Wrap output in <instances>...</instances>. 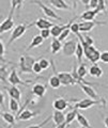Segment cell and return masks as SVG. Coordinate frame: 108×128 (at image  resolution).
Instances as JSON below:
<instances>
[{
    "label": "cell",
    "mask_w": 108,
    "mask_h": 128,
    "mask_svg": "<svg viewBox=\"0 0 108 128\" xmlns=\"http://www.w3.org/2000/svg\"><path fill=\"white\" fill-rule=\"evenodd\" d=\"M77 38H78V40L80 41V43L82 44V46H83V51H85L86 59L89 60V61L92 62V63H96L97 61H99V59H101V52H99L96 48H95L93 45L88 44L80 33L77 35Z\"/></svg>",
    "instance_id": "1"
},
{
    "label": "cell",
    "mask_w": 108,
    "mask_h": 128,
    "mask_svg": "<svg viewBox=\"0 0 108 128\" xmlns=\"http://www.w3.org/2000/svg\"><path fill=\"white\" fill-rule=\"evenodd\" d=\"M93 106H102V107H106V99L102 98V99H93V98H83V99H78L76 104H74L73 108H76L78 110H86L89 108L93 107Z\"/></svg>",
    "instance_id": "2"
},
{
    "label": "cell",
    "mask_w": 108,
    "mask_h": 128,
    "mask_svg": "<svg viewBox=\"0 0 108 128\" xmlns=\"http://www.w3.org/2000/svg\"><path fill=\"white\" fill-rule=\"evenodd\" d=\"M28 27H30V25H27V24H19V25H17L16 27H14V29H13V31H12V33L10 35L9 41H8L7 46H10L11 44H13L16 40L21 38L23 35L26 33Z\"/></svg>",
    "instance_id": "3"
},
{
    "label": "cell",
    "mask_w": 108,
    "mask_h": 128,
    "mask_svg": "<svg viewBox=\"0 0 108 128\" xmlns=\"http://www.w3.org/2000/svg\"><path fill=\"white\" fill-rule=\"evenodd\" d=\"M53 63V70L56 72V68H55V65H54V61H51ZM58 75V77L60 78V81H61L62 86H73V84H76L77 81L76 79L73 77V75L71 73H66V72H56Z\"/></svg>",
    "instance_id": "4"
},
{
    "label": "cell",
    "mask_w": 108,
    "mask_h": 128,
    "mask_svg": "<svg viewBox=\"0 0 108 128\" xmlns=\"http://www.w3.org/2000/svg\"><path fill=\"white\" fill-rule=\"evenodd\" d=\"M102 25H108V22H97V20H85L79 24V30H80V33H87V32L92 31L95 27Z\"/></svg>",
    "instance_id": "5"
},
{
    "label": "cell",
    "mask_w": 108,
    "mask_h": 128,
    "mask_svg": "<svg viewBox=\"0 0 108 128\" xmlns=\"http://www.w3.org/2000/svg\"><path fill=\"white\" fill-rule=\"evenodd\" d=\"M30 4H37V6H39L42 9L43 13L45 14V16H47V17L53 18V19H58V20H62V18L60 17V16H58L57 13H55L54 10H51L50 8H48V6H46L42 1H40V0H32V1H30Z\"/></svg>",
    "instance_id": "6"
},
{
    "label": "cell",
    "mask_w": 108,
    "mask_h": 128,
    "mask_svg": "<svg viewBox=\"0 0 108 128\" xmlns=\"http://www.w3.org/2000/svg\"><path fill=\"white\" fill-rule=\"evenodd\" d=\"M77 41L76 40H71L63 44L62 46V54L65 57H72L73 54H75L76 48H77Z\"/></svg>",
    "instance_id": "7"
},
{
    "label": "cell",
    "mask_w": 108,
    "mask_h": 128,
    "mask_svg": "<svg viewBox=\"0 0 108 128\" xmlns=\"http://www.w3.org/2000/svg\"><path fill=\"white\" fill-rule=\"evenodd\" d=\"M13 14H14V10L10 11L9 13V16L1 22V25H0V33L3 34L5 32H8L12 30L14 28V20H13Z\"/></svg>",
    "instance_id": "8"
},
{
    "label": "cell",
    "mask_w": 108,
    "mask_h": 128,
    "mask_svg": "<svg viewBox=\"0 0 108 128\" xmlns=\"http://www.w3.org/2000/svg\"><path fill=\"white\" fill-rule=\"evenodd\" d=\"M8 81L11 83V86H27L28 83L31 82L30 80H26V81L22 80L21 78H19V76L17 74V70L15 68L11 70L9 77H8Z\"/></svg>",
    "instance_id": "9"
},
{
    "label": "cell",
    "mask_w": 108,
    "mask_h": 128,
    "mask_svg": "<svg viewBox=\"0 0 108 128\" xmlns=\"http://www.w3.org/2000/svg\"><path fill=\"white\" fill-rule=\"evenodd\" d=\"M77 84L80 86V89L82 90V92L85 93L88 97L93 98V99H102V97H99V95L95 92V90L92 88V84H88V83H83L81 81L77 82Z\"/></svg>",
    "instance_id": "10"
},
{
    "label": "cell",
    "mask_w": 108,
    "mask_h": 128,
    "mask_svg": "<svg viewBox=\"0 0 108 128\" xmlns=\"http://www.w3.org/2000/svg\"><path fill=\"white\" fill-rule=\"evenodd\" d=\"M32 26H35L38 29L42 30V29H50L54 26V24L46 18H38L33 24H30V27Z\"/></svg>",
    "instance_id": "11"
},
{
    "label": "cell",
    "mask_w": 108,
    "mask_h": 128,
    "mask_svg": "<svg viewBox=\"0 0 108 128\" xmlns=\"http://www.w3.org/2000/svg\"><path fill=\"white\" fill-rule=\"evenodd\" d=\"M53 107H54L55 110L63 111V110H65L69 107H72V106L69 104V100H66V99L62 98V97H59V98H57V99H55V100H54Z\"/></svg>",
    "instance_id": "12"
},
{
    "label": "cell",
    "mask_w": 108,
    "mask_h": 128,
    "mask_svg": "<svg viewBox=\"0 0 108 128\" xmlns=\"http://www.w3.org/2000/svg\"><path fill=\"white\" fill-rule=\"evenodd\" d=\"M46 91H47L46 90V86L42 84V83H35V84H33V86L31 88V92H32V94L35 95L37 97H40V98L44 97Z\"/></svg>",
    "instance_id": "13"
},
{
    "label": "cell",
    "mask_w": 108,
    "mask_h": 128,
    "mask_svg": "<svg viewBox=\"0 0 108 128\" xmlns=\"http://www.w3.org/2000/svg\"><path fill=\"white\" fill-rule=\"evenodd\" d=\"M77 112H78V109H76V108H74L73 110H71L69 111L67 113L65 114V122L61 124L60 126H58L59 128H64L66 126H69L70 124L74 121V120L76 118V116H77Z\"/></svg>",
    "instance_id": "14"
},
{
    "label": "cell",
    "mask_w": 108,
    "mask_h": 128,
    "mask_svg": "<svg viewBox=\"0 0 108 128\" xmlns=\"http://www.w3.org/2000/svg\"><path fill=\"white\" fill-rule=\"evenodd\" d=\"M37 115H38L37 112H32L31 110L25 109V110H23L22 112H19V113H18L17 120H18V121H29V120L35 118Z\"/></svg>",
    "instance_id": "15"
},
{
    "label": "cell",
    "mask_w": 108,
    "mask_h": 128,
    "mask_svg": "<svg viewBox=\"0 0 108 128\" xmlns=\"http://www.w3.org/2000/svg\"><path fill=\"white\" fill-rule=\"evenodd\" d=\"M51 118H53L54 123L56 124V126L58 127L65 122V114L60 110H55L53 115H51Z\"/></svg>",
    "instance_id": "16"
},
{
    "label": "cell",
    "mask_w": 108,
    "mask_h": 128,
    "mask_svg": "<svg viewBox=\"0 0 108 128\" xmlns=\"http://www.w3.org/2000/svg\"><path fill=\"white\" fill-rule=\"evenodd\" d=\"M44 40H45V38H44L41 34L34 35V36L32 38V40H31L30 44H29V45H28V47L26 48V50H27V51H29V50L33 49V48H35V47L41 46L42 44H43V42H44Z\"/></svg>",
    "instance_id": "17"
},
{
    "label": "cell",
    "mask_w": 108,
    "mask_h": 128,
    "mask_svg": "<svg viewBox=\"0 0 108 128\" xmlns=\"http://www.w3.org/2000/svg\"><path fill=\"white\" fill-rule=\"evenodd\" d=\"M99 13V12L95 9V10H87L85 11L83 13L79 16V18L82 19V20H95V17H96V15Z\"/></svg>",
    "instance_id": "18"
},
{
    "label": "cell",
    "mask_w": 108,
    "mask_h": 128,
    "mask_svg": "<svg viewBox=\"0 0 108 128\" xmlns=\"http://www.w3.org/2000/svg\"><path fill=\"white\" fill-rule=\"evenodd\" d=\"M89 75L91 77H94V78H99L103 76V70L102 67L97 65L96 63H93L92 65L90 66L89 68Z\"/></svg>",
    "instance_id": "19"
},
{
    "label": "cell",
    "mask_w": 108,
    "mask_h": 128,
    "mask_svg": "<svg viewBox=\"0 0 108 128\" xmlns=\"http://www.w3.org/2000/svg\"><path fill=\"white\" fill-rule=\"evenodd\" d=\"M7 90H8V94H9L10 97L15 98V99H17L18 102H21L22 93H21V90H19L16 86H12L10 88H7Z\"/></svg>",
    "instance_id": "20"
},
{
    "label": "cell",
    "mask_w": 108,
    "mask_h": 128,
    "mask_svg": "<svg viewBox=\"0 0 108 128\" xmlns=\"http://www.w3.org/2000/svg\"><path fill=\"white\" fill-rule=\"evenodd\" d=\"M62 43L58 38H51V44H50V49H51V54H58L60 50H62Z\"/></svg>",
    "instance_id": "21"
},
{
    "label": "cell",
    "mask_w": 108,
    "mask_h": 128,
    "mask_svg": "<svg viewBox=\"0 0 108 128\" xmlns=\"http://www.w3.org/2000/svg\"><path fill=\"white\" fill-rule=\"evenodd\" d=\"M48 2L58 10H70L71 8L64 0H48Z\"/></svg>",
    "instance_id": "22"
},
{
    "label": "cell",
    "mask_w": 108,
    "mask_h": 128,
    "mask_svg": "<svg viewBox=\"0 0 108 128\" xmlns=\"http://www.w3.org/2000/svg\"><path fill=\"white\" fill-rule=\"evenodd\" d=\"M55 73H56V72H55ZM48 84H49V86L51 88V89H59L60 86H62V83H61V81H60V78L58 77L57 73L54 74V75H51L50 77H49V79H48Z\"/></svg>",
    "instance_id": "23"
},
{
    "label": "cell",
    "mask_w": 108,
    "mask_h": 128,
    "mask_svg": "<svg viewBox=\"0 0 108 128\" xmlns=\"http://www.w3.org/2000/svg\"><path fill=\"white\" fill-rule=\"evenodd\" d=\"M18 66H19V70H21L22 74H31V73H33L32 68H30V67L26 64L25 60H24V56H22L21 59H19Z\"/></svg>",
    "instance_id": "24"
},
{
    "label": "cell",
    "mask_w": 108,
    "mask_h": 128,
    "mask_svg": "<svg viewBox=\"0 0 108 128\" xmlns=\"http://www.w3.org/2000/svg\"><path fill=\"white\" fill-rule=\"evenodd\" d=\"M1 118H3V121L9 124L10 126H14L15 124H16V121H15L13 113H10V112H1Z\"/></svg>",
    "instance_id": "25"
},
{
    "label": "cell",
    "mask_w": 108,
    "mask_h": 128,
    "mask_svg": "<svg viewBox=\"0 0 108 128\" xmlns=\"http://www.w3.org/2000/svg\"><path fill=\"white\" fill-rule=\"evenodd\" d=\"M75 56H76V58H77L78 63L80 64L82 62V57L85 56V51H83L82 44L80 43L79 40H78V43H77V48H76V51H75Z\"/></svg>",
    "instance_id": "26"
},
{
    "label": "cell",
    "mask_w": 108,
    "mask_h": 128,
    "mask_svg": "<svg viewBox=\"0 0 108 128\" xmlns=\"http://www.w3.org/2000/svg\"><path fill=\"white\" fill-rule=\"evenodd\" d=\"M76 120H77V122L78 124L80 125L81 127H85V128H90L91 125H90V123L89 121L86 118L85 115H82L81 113H79V112H77V116H76Z\"/></svg>",
    "instance_id": "27"
},
{
    "label": "cell",
    "mask_w": 108,
    "mask_h": 128,
    "mask_svg": "<svg viewBox=\"0 0 108 128\" xmlns=\"http://www.w3.org/2000/svg\"><path fill=\"white\" fill-rule=\"evenodd\" d=\"M9 109L11 112L13 113H16L19 110V104H18V100L15 98H12L10 97V100H9Z\"/></svg>",
    "instance_id": "28"
},
{
    "label": "cell",
    "mask_w": 108,
    "mask_h": 128,
    "mask_svg": "<svg viewBox=\"0 0 108 128\" xmlns=\"http://www.w3.org/2000/svg\"><path fill=\"white\" fill-rule=\"evenodd\" d=\"M24 4V0H11V9L14 10L17 9L18 11L22 9V6Z\"/></svg>",
    "instance_id": "29"
},
{
    "label": "cell",
    "mask_w": 108,
    "mask_h": 128,
    "mask_svg": "<svg viewBox=\"0 0 108 128\" xmlns=\"http://www.w3.org/2000/svg\"><path fill=\"white\" fill-rule=\"evenodd\" d=\"M96 10L101 13V12H103V13H107V10H106V1L105 0H98V6L96 8Z\"/></svg>",
    "instance_id": "30"
},
{
    "label": "cell",
    "mask_w": 108,
    "mask_h": 128,
    "mask_svg": "<svg viewBox=\"0 0 108 128\" xmlns=\"http://www.w3.org/2000/svg\"><path fill=\"white\" fill-rule=\"evenodd\" d=\"M39 62H40V64H41V66H42L43 70H48V68H49V66H50V63H51V61L49 62L48 60L45 59V58L40 59V60H39Z\"/></svg>",
    "instance_id": "31"
},
{
    "label": "cell",
    "mask_w": 108,
    "mask_h": 128,
    "mask_svg": "<svg viewBox=\"0 0 108 128\" xmlns=\"http://www.w3.org/2000/svg\"><path fill=\"white\" fill-rule=\"evenodd\" d=\"M42 66H41V64H40L39 61H35L34 64L32 65V72H33V74H41L42 73Z\"/></svg>",
    "instance_id": "32"
},
{
    "label": "cell",
    "mask_w": 108,
    "mask_h": 128,
    "mask_svg": "<svg viewBox=\"0 0 108 128\" xmlns=\"http://www.w3.org/2000/svg\"><path fill=\"white\" fill-rule=\"evenodd\" d=\"M24 60H25V62H26L27 65L29 66L30 68H32V65L35 62V59L33 57H31V56H24Z\"/></svg>",
    "instance_id": "33"
},
{
    "label": "cell",
    "mask_w": 108,
    "mask_h": 128,
    "mask_svg": "<svg viewBox=\"0 0 108 128\" xmlns=\"http://www.w3.org/2000/svg\"><path fill=\"white\" fill-rule=\"evenodd\" d=\"M71 32H72V31H71V26H69L64 31L62 32L61 34H60V36H59L58 38H59L61 42H62V41H64L65 38H67V36H69V34L71 33Z\"/></svg>",
    "instance_id": "34"
},
{
    "label": "cell",
    "mask_w": 108,
    "mask_h": 128,
    "mask_svg": "<svg viewBox=\"0 0 108 128\" xmlns=\"http://www.w3.org/2000/svg\"><path fill=\"white\" fill-rule=\"evenodd\" d=\"M71 31L77 36V35L80 33V30H79V24L78 22H73L71 25Z\"/></svg>",
    "instance_id": "35"
},
{
    "label": "cell",
    "mask_w": 108,
    "mask_h": 128,
    "mask_svg": "<svg viewBox=\"0 0 108 128\" xmlns=\"http://www.w3.org/2000/svg\"><path fill=\"white\" fill-rule=\"evenodd\" d=\"M40 34H41L44 38H48L51 35V31H50V29H42L40 31Z\"/></svg>",
    "instance_id": "36"
},
{
    "label": "cell",
    "mask_w": 108,
    "mask_h": 128,
    "mask_svg": "<svg viewBox=\"0 0 108 128\" xmlns=\"http://www.w3.org/2000/svg\"><path fill=\"white\" fill-rule=\"evenodd\" d=\"M72 75H73V77L76 79V81L77 82H79V81H81V78L79 77V75H78V72H77V66H74L73 67V70H72V73H71Z\"/></svg>",
    "instance_id": "37"
},
{
    "label": "cell",
    "mask_w": 108,
    "mask_h": 128,
    "mask_svg": "<svg viewBox=\"0 0 108 128\" xmlns=\"http://www.w3.org/2000/svg\"><path fill=\"white\" fill-rule=\"evenodd\" d=\"M101 61L103 63H108V50H105V51H103V52H101Z\"/></svg>",
    "instance_id": "38"
},
{
    "label": "cell",
    "mask_w": 108,
    "mask_h": 128,
    "mask_svg": "<svg viewBox=\"0 0 108 128\" xmlns=\"http://www.w3.org/2000/svg\"><path fill=\"white\" fill-rule=\"evenodd\" d=\"M98 6V0H90V3H89V8L92 10H95Z\"/></svg>",
    "instance_id": "39"
},
{
    "label": "cell",
    "mask_w": 108,
    "mask_h": 128,
    "mask_svg": "<svg viewBox=\"0 0 108 128\" xmlns=\"http://www.w3.org/2000/svg\"><path fill=\"white\" fill-rule=\"evenodd\" d=\"M83 38H85V41L88 43V44H90V45H93L94 44V41H93V38H92L90 35H83Z\"/></svg>",
    "instance_id": "40"
},
{
    "label": "cell",
    "mask_w": 108,
    "mask_h": 128,
    "mask_svg": "<svg viewBox=\"0 0 108 128\" xmlns=\"http://www.w3.org/2000/svg\"><path fill=\"white\" fill-rule=\"evenodd\" d=\"M0 46H1V54H0V56H1V58H3L5 51H6V46H5V44H3L2 41H0Z\"/></svg>",
    "instance_id": "41"
},
{
    "label": "cell",
    "mask_w": 108,
    "mask_h": 128,
    "mask_svg": "<svg viewBox=\"0 0 108 128\" xmlns=\"http://www.w3.org/2000/svg\"><path fill=\"white\" fill-rule=\"evenodd\" d=\"M0 97H1V108L5 107V95L1 92V94H0Z\"/></svg>",
    "instance_id": "42"
},
{
    "label": "cell",
    "mask_w": 108,
    "mask_h": 128,
    "mask_svg": "<svg viewBox=\"0 0 108 128\" xmlns=\"http://www.w3.org/2000/svg\"><path fill=\"white\" fill-rule=\"evenodd\" d=\"M80 1L83 3V6H85L87 9L89 8V3H90V0H80Z\"/></svg>",
    "instance_id": "43"
},
{
    "label": "cell",
    "mask_w": 108,
    "mask_h": 128,
    "mask_svg": "<svg viewBox=\"0 0 108 128\" xmlns=\"http://www.w3.org/2000/svg\"><path fill=\"white\" fill-rule=\"evenodd\" d=\"M104 124H105V127L108 128V116L104 118Z\"/></svg>",
    "instance_id": "44"
},
{
    "label": "cell",
    "mask_w": 108,
    "mask_h": 128,
    "mask_svg": "<svg viewBox=\"0 0 108 128\" xmlns=\"http://www.w3.org/2000/svg\"><path fill=\"white\" fill-rule=\"evenodd\" d=\"M106 14H107V15H108V10H107V13H106Z\"/></svg>",
    "instance_id": "45"
},
{
    "label": "cell",
    "mask_w": 108,
    "mask_h": 128,
    "mask_svg": "<svg viewBox=\"0 0 108 128\" xmlns=\"http://www.w3.org/2000/svg\"><path fill=\"white\" fill-rule=\"evenodd\" d=\"M107 88H108V86H107Z\"/></svg>",
    "instance_id": "46"
}]
</instances>
